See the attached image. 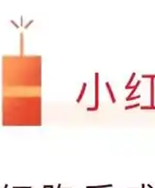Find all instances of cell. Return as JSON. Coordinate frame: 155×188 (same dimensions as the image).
<instances>
[{"instance_id":"1","label":"cell","mask_w":155,"mask_h":188,"mask_svg":"<svg viewBox=\"0 0 155 188\" xmlns=\"http://www.w3.org/2000/svg\"><path fill=\"white\" fill-rule=\"evenodd\" d=\"M95 77H96V82H95V93H96V95H95V104H96V106H95V108L98 109V74L97 73L95 74Z\"/></svg>"},{"instance_id":"2","label":"cell","mask_w":155,"mask_h":188,"mask_svg":"<svg viewBox=\"0 0 155 188\" xmlns=\"http://www.w3.org/2000/svg\"><path fill=\"white\" fill-rule=\"evenodd\" d=\"M140 83H141V81H138L135 86H130V87H129V88H132L133 90H132V92H131L130 94H129V97H128V98H131V97H132V95H133V94H134V92H135V91L137 90V88L139 87V85H140Z\"/></svg>"},{"instance_id":"3","label":"cell","mask_w":155,"mask_h":188,"mask_svg":"<svg viewBox=\"0 0 155 188\" xmlns=\"http://www.w3.org/2000/svg\"><path fill=\"white\" fill-rule=\"evenodd\" d=\"M85 87H86V83H83V86L82 92L80 93L79 98L77 99V103H80V102H81V100H82V98H83V94H84V91H85Z\"/></svg>"},{"instance_id":"4","label":"cell","mask_w":155,"mask_h":188,"mask_svg":"<svg viewBox=\"0 0 155 188\" xmlns=\"http://www.w3.org/2000/svg\"><path fill=\"white\" fill-rule=\"evenodd\" d=\"M106 85H107V87H108V90H109V93H110V95H111V98H112L113 103H115V99H114V97H113V91H112V88H111V86H110V83L107 82Z\"/></svg>"},{"instance_id":"5","label":"cell","mask_w":155,"mask_h":188,"mask_svg":"<svg viewBox=\"0 0 155 188\" xmlns=\"http://www.w3.org/2000/svg\"><path fill=\"white\" fill-rule=\"evenodd\" d=\"M154 84H153V80H151V107H154V100H153V97H154Z\"/></svg>"},{"instance_id":"6","label":"cell","mask_w":155,"mask_h":188,"mask_svg":"<svg viewBox=\"0 0 155 188\" xmlns=\"http://www.w3.org/2000/svg\"><path fill=\"white\" fill-rule=\"evenodd\" d=\"M135 77H136V73H133L132 76H131V78H130V80H129V82H128V83H127L126 86H125V89H128L129 87H130V84L132 83V82H133V80H134Z\"/></svg>"},{"instance_id":"7","label":"cell","mask_w":155,"mask_h":188,"mask_svg":"<svg viewBox=\"0 0 155 188\" xmlns=\"http://www.w3.org/2000/svg\"><path fill=\"white\" fill-rule=\"evenodd\" d=\"M140 104H136V105H132V106H127L125 107V110H130V109H133V108H136V107H139Z\"/></svg>"},{"instance_id":"8","label":"cell","mask_w":155,"mask_h":188,"mask_svg":"<svg viewBox=\"0 0 155 188\" xmlns=\"http://www.w3.org/2000/svg\"><path fill=\"white\" fill-rule=\"evenodd\" d=\"M141 97V95H137V96H134V97H131V98H126V101H130V100H135V99H139Z\"/></svg>"},{"instance_id":"9","label":"cell","mask_w":155,"mask_h":188,"mask_svg":"<svg viewBox=\"0 0 155 188\" xmlns=\"http://www.w3.org/2000/svg\"><path fill=\"white\" fill-rule=\"evenodd\" d=\"M142 110H155V107H142Z\"/></svg>"},{"instance_id":"10","label":"cell","mask_w":155,"mask_h":188,"mask_svg":"<svg viewBox=\"0 0 155 188\" xmlns=\"http://www.w3.org/2000/svg\"><path fill=\"white\" fill-rule=\"evenodd\" d=\"M143 78H155V75L154 76H150V75H143Z\"/></svg>"},{"instance_id":"11","label":"cell","mask_w":155,"mask_h":188,"mask_svg":"<svg viewBox=\"0 0 155 188\" xmlns=\"http://www.w3.org/2000/svg\"><path fill=\"white\" fill-rule=\"evenodd\" d=\"M86 110H87V111H89V112H90V111H96V110H97V108H87Z\"/></svg>"},{"instance_id":"12","label":"cell","mask_w":155,"mask_h":188,"mask_svg":"<svg viewBox=\"0 0 155 188\" xmlns=\"http://www.w3.org/2000/svg\"><path fill=\"white\" fill-rule=\"evenodd\" d=\"M86 188H88V187H86Z\"/></svg>"}]
</instances>
